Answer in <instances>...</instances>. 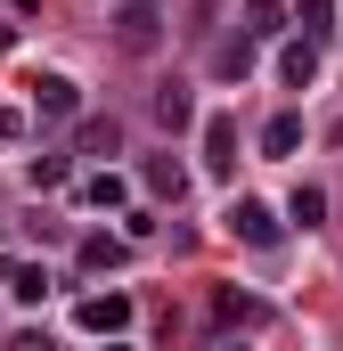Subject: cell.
Returning <instances> with one entry per match:
<instances>
[{
	"label": "cell",
	"instance_id": "obj_17",
	"mask_svg": "<svg viewBox=\"0 0 343 351\" xmlns=\"http://www.w3.org/2000/svg\"><path fill=\"white\" fill-rule=\"evenodd\" d=\"M25 180L49 196V188H66V180H74V164H66V156H33V164H25Z\"/></svg>",
	"mask_w": 343,
	"mask_h": 351
},
{
	"label": "cell",
	"instance_id": "obj_7",
	"mask_svg": "<svg viewBox=\"0 0 343 351\" xmlns=\"http://www.w3.org/2000/svg\"><path fill=\"white\" fill-rule=\"evenodd\" d=\"M74 147H82V156H115V147H123V123H115V114H82V123H74Z\"/></svg>",
	"mask_w": 343,
	"mask_h": 351
},
{
	"label": "cell",
	"instance_id": "obj_20",
	"mask_svg": "<svg viewBox=\"0 0 343 351\" xmlns=\"http://www.w3.org/2000/svg\"><path fill=\"white\" fill-rule=\"evenodd\" d=\"M213 8H221V0H196V8H188V25H180V33H213Z\"/></svg>",
	"mask_w": 343,
	"mask_h": 351
},
{
	"label": "cell",
	"instance_id": "obj_10",
	"mask_svg": "<svg viewBox=\"0 0 343 351\" xmlns=\"http://www.w3.org/2000/svg\"><path fill=\"white\" fill-rule=\"evenodd\" d=\"M303 147V114H270L261 123V156H294Z\"/></svg>",
	"mask_w": 343,
	"mask_h": 351
},
{
	"label": "cell",
	"instance_id": "obj_13",
	"mask_svg": "<svg viewBox=\"0 0 343 351\" xmlns=\"http://www.w3.org/2000/svg\"><path fill=\"white\" fill-rule=\"evenodd\" d=\"M147 188L180 204V196H188V164H172V156H147Z\"/></svg>",
	"mask_w": 343,
	"mask_h": 351
},
{
	"label": "cell",
	"instance_id": "obj_19",
	"mask_svg": "<svg viewBox=\"0 0 343 351\" xmlns=\"http://www.w3.org/2000/svg\"><path fill=\"white\" fill-rule=\"evenodd\" d=\"M303 33L327 41V33H335V8H327V0H303Z\"/></svg>",
	"mask_w": 343,
	"mask_h": 351
},
{
	"label": "cell",
	"instance_id": "obj_1",
	"mask_svg": "<svg viewBox=\"0 0 343 351\" xmlns=\"http://www.w3.org/2000/svg\"><path fill=\"white\" fill-rule=\"evenodd\" d=\"M33 114H41V123H74V114H82V82H74V74H33Z\"/></svg>",
	"mask_w": 343,
	"mask_h": 351
},
{
	"label": "cell",
	"instance_id": "obj_6",
	"mask_svg": "<svg viewBox=\"0 0 343 351\" xmlns=\"http://www.w3.org/2000/svg\"><path fill=\"white\" fill-rule=\"evenodd\" d=\"M261 319H270V311H261L254 294H237V286L213 294V327H261Z\"/></svg>",
	"mask_w": 343,
	"mask_h": 351
},
{
	"label": "cell",
	"instance_id": "obj_16",
	"mask_svg": "<svg viewBox=\"0 0 343 351\" xmlns=\"http://www.w3.org/2000/svg\"><path fill=\"white\" fill-rule=\"evenodd\" d=\"M82 196H90V204H98V213H115V204H123L131 188H123V180H115V172H106V164H98V172L82 180Z\"/></svg>",
	"mask_w": 343,
	"mask_h": 351
},
{
	"label": "cell",
	"instance_id": "obj_21",
	"mask_svg": "<svg viewBox=\"0 0 343 351\" xmlns=\"http://www.w3.org/2000/svg\"><path fill=\"white\" fill-rule=\"evenodd\" d=\"M0 49H16V25H0Z\"/></svg>",
	"mask_w": 343,
	"mask_h": 351
},
{
	"label": "cell",
	"instance_id": "obj_12",
	"mask_svg": "<svg viewBox=\"0 0 343 351\" xmlns=\"http://www.w3.org/2000/svg\"><path fill=\"white\" fill-rule=\"evenodd\" d=\"M156 123H164V131H180V123H196V98H188L180 82H164V90H156Z\"/></svg>",
	"mask_w": 343,
	"mask_h": 351
},
{
	"label": "cell",
	"instance_id": "obj_4",
	"mask_svg": "<svg viewBox=\"0 0 343 351\" xmlns=\"http://www.w3.org/2000/svg\"><path fill=\"white\" fill-rule=\"evenodd\" d=\"M229 229H237L246 245H278V213H270L261 196H237V204H229Z\"/></svg>",
	"mask_w": 343,
	"mask_h": 351
},
{
	"label": "cell",
	"instance_id": "obj_8",
	"mask_svg": "<svg viewBox=\"0 0 343 351\" xmlns=\"http://www.w3.org/2000/svg\"><path fill=\"white\" fill-rule=\"evenodd\" d=\"M278 74H286V82L303 90L311 74H319V41H311V33H303V41H286V49H278Z\"/></svg>",
	"mask_w": 343,
	"mask_h": 351
},
{
	"label": "cell",
	"instance_id": "obj_15",
	"mask_svg": "<svg viewBox=\"0 0 343 351\" xmlns=\"http://www.w3.org/2000/svg\"><path fill=\"white\" fill-rule=\"evenodd\" d=\"M286 221H294V229H319V221H327V188H294Z\"/></svg>",
	"mask_w": 343,
	"mask_h": 351
},
{
	"label": "cell",
	"instance_id": "obj_3",
	"mask_svg": "<svg viewBox=\"0 0 343 351\" xmlns=\"http://www.w3.org/2000/svg\"><path fill=\"white\" fill-rule=\"evenodd\" d=\"M115 41H123L131 58H147V49L164 41V16H156V0H131V8L115 16Z\"/></svg>",
	"mask_w": 343,
	"mask_h": 351
},
{
	"label": "cell",
	"instance_id": "obj_14",
	"mask_svg": "<svg viewBox=\"0 0 343 351\" xmlns=\"http://www.w3.org/2000/svg\"><path fill=\"white\" fill-rule=\"evenodd\" d=\"M213 66H221V82H246V74H254V33H237V41H229Z\"/></svg>",
	"mask_w": 343,
	"mask_h": 351
},
{
	"label": "cell",
	"instance_id": "obj_11",
	"mask_svg": "<svg viewBox=\"0 0 343 351\" xmlns=\"http://www.w3.org/2000/svg\"><path fill=\"white\" fill-rule=\"evenodd\" d=\"M246 33L254 41H278L286 33V0H246Z\"/></svg>",
	"mask_w": 343,
	"mask_h": 351
},
{
	"label": "cell",
	"instance_id": "obj_2",
	"mask_svg": "<svg viewBox=\"0 0 343 351\" xmlns=\"http://www.w3.org/2000/svg\"><path fill=\"white\" fill-rule=\"evenodd\" d=\"M74 327L82 335H123L131 327V294H82L74 302Z\"/></svg>",
	"mask_w": 343,
	"mask_h": 351
},
{
	"label": "cell",
	"instance_id": "obj_5",
	"mask_svg": "<svg viewBox=\"0 0 343 351\" xmlns=\"http://www.w3.org/2000/svg\"><path fill=\"white\" fill-rule=\"evenodd\" d=\"M204 164L213 172H237V123L229 114H204Z\"/></svg>",
	"mask_w": 343,
	"mask_h": 351
},
{
	"label": "cell",
	"instance_id": "obj_18",
	"mask_svg": "<svg viewBox=\"0 0 343 351\" xmlns=\"http://www.w3.org/2000/svg\"><path fill=\"white\" fill-rule=\"evenodd\" d=\"M8 294H16V302H41V294H49V278H41V269H25V262H16V269H8Z\"/></svg>",
	"mask_w": 343,
	"mask_h": 351
},
{
	"label": "cell",
	"instance_id": "obj_9",
	"mask_svg": "<svg viewBox=\"0 0 343 351\" xmlns=\"http://www.w3.org/2000/svg\"><path fill=\"white\" fill-rule=\"evenodd\" d=\"M74 254H82V269H90V278H98V269H123V254H131V245H123V237H106V229H98V237H82V245H74Z\"/></svg>",
	"mask_w": 343,
	"mask_h": 351
}]
</instances>
